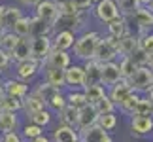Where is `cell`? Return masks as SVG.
Masks as SVG:
<instances>
[{"instance_id": "obj_1", "label": "cell", "mask_w": 153, "mask_h": 142, "mask_svg": "<svg viewBox=\"0 0 153 142\" xmlns=\"http://www.w3.org/2000/svg\"><path fill=\"white\" fill-rule=\"evenodd\" d=\"M100 36L102 34L98 31H83L81 34H76V42L72 46L74 57L78 59V61H81V63L87 61V59H93Z\"/></svg>"}, {"instance_id": "obj_2", "label": "cell", "mask_w": 153, "mask_h": 142, "mask_svg": "<svg viewBox=\"0 0 153 142\" xmlns=\"http://www.w3.org/2000/svg\"><path fill=\"white\" fill-rule=\"evenodd\" d=\"M125 21H127V25H128L131 31L136 28L138 36L144 34V32L153 31V11L148 8V6H138L132 13L125 15Z\"/></svg>"}, {"instance_id": "obj_3", "label": "cell", "mask_w": 153, "mask_h": 142, "mask_svg": "<svg viewBox=\"0 0 153 142\" xmlns=\"http://www.w3.org/2000/svg\"><path fill=\"white\" fill-rule=\"evenodd\" d=\"M117 40L119 38H114L110 36V34H106V36H100L97 44V49H95V55L93 59L98 63H110V61H115L117 57H119V47H117Z\"/></svg>"}, {"instance_id": "obj_4", "label": "cell", "mask_w": 153, "mask_h": 142, "mask_svg": "<svg viewBox=\"0 0 153 142\" xmlns=\"http://www.w3.org/2000/svg\"><path fill=\"white\" fill-rule=\"evenodd\" d=\"M127 81H128L132 91H136L140 95L148 93L153 87V68H149L148 64L146 67H136V70L132 72V76Z\"/></svg>"}, {"instance_id": "obj_5", "label": "cell", "mask_w": 153, "mask_h": 142, "mask_svg": "<svg viewBox=\"0 0 153 142\" xmlns=\"http://www.w3.org/2000/svg\"><path fill=\"white\" fill-rule=\"evenodd\" d=\"M34 17L45 23L49 28L55 27V21L59 17V6L55 4V0H40L34 6Z\"/></svg>"}, {"instance_id": "obj_6", "label": "cell", "mask_w": 153, "mask_h": 142, "mask_svg": "<svg viewBox=\"0 0 153 142\" xmlns=\"http://www.w3.org/2000/svg\"><path fill=\"white\" fill-rule=\"evenodd\" d=\"M93 15H95V19L98 23H110V21H114L115 17H119V8H117V2L115 0H100V2H97V4H93Z\"/></svg>"}, {"instance_id": "obj_7", "label": "cell", "mask_w": 153, "mask_h": 142, "mask_svg": "<svg viewBox=\"0 0 153 142\" xmlns=\"http://www.w3.org/2000/svg\"><path fill=\"white\" fill-rule=\"evenodd\" d=\"M42 72V63L36 61V59H27V61H21V63H15V76L17 80L21 81H32L36 76Z\"/></svg>"}, {"instance_id": "obj_8", "label": "cell", "mask_w": 153, "mask_h": 142, "mask_svg": "<svg viewBox=\"0 0 153 142\" xmlns=\"http://www.w3.org/2000/svg\"><path fill=\"white\" fill-rule=\"evenodd\" d=\"M85 25H87V13L59 15L53 31H55V28H68V31H72V32H78V31H85Z\"/></svg>"}, {"instance_id": "obj_9", "label": "cell", "mask_w": 153, "mask_h": 142, "mask_svg": "<svg viewBox=\"0 0 153 142\" xmlns=\"http://www.w3.org/2000/svg\"><path fill=\"white\" fill-rule=\"evenodd\" d=\"M64 85L70 89H83L85 87V72H83V64H76L70 63L64 68Z\"/></svg>"}, {"instance_id": "obj_10", "label": "cell", "mask_w": 153, "mask_h": 142, "mask_svg": "<svg viewBox=\"0 0 153 142\" xmlns=\"http://www.w3.org/2000/svg\"><path fill=\"white\" fill-rule=\"evenodd\" d=\"M30 57L42 63L48 53L51 51V34H40V36H30Z\"/></svg>"}, {"instance_id": "obj_11", "label": "cell", "mask_w": 153, "mask_h": 142, "mask_svg": "<svg viewBox=\"0 0 153 142\" xmlns=\"http://www.w3.org/2000/svg\"><path fill=\"white\" fill-rule=\"evenodd\" d=\"M76 42V32L68 31V28H55L51 32V46L53 49H62V51H70Z\"/></svg>"}, {"instance_id": "obj_12", "label": "cell", "mask_w": 153, "mask_h": 142, "mask_svg": "<svg viewBox=\"0 0 153 142\" xmlns=\"http://www.w3.org/2000/svg\"><path fill=\"white\" fill-rule=\"evenodd\" d=\"M97 120H98V112L93 104H85L78 108V121H76V129L78 131H83L87 127H93L97 125Z\"/></svg>"}, {"instance_id": "obj_13", "label": "cell", "mask_w": 153, "mask_h": 142, "mask_svg": "<svg viewBox=\"0 0 153 142\" xmlns=\"http://www.w3.org/2000/svg\"><path fill=\"white\" fill-rule=\"evenodd\" d=\"M121 80V72H119V63L110 61V63H102L100 64V84L104 87H111L114 84Z\"/></svg>"}, {"instance_id": "obj_14", "label": "cell", "mask_w": 153, "mask_h": 142, "mask_svg": "<svg viewBox=\"0 0 153 142\" xmlns=\"http://www.w3.org/2000/svg\"><path fill=\"white\" fill-rule=\"evenodd\" d=\"M131 133L138 138L153 133V116H131Z\"/></svg>"}, {"instance_id": "obj_15", "label": "cell", "mask_w": 153, "mask_h": 142, "mask_svg": "<svg viewBox=\"0 0 153 142\" xmlns=\"http://www.w3.org/2000/svg\"><path fill=\"white\" fill-rule=\"evenodd\" d=\"M72 63V55L68 51H62V49H53L48 53V57L42 61V67H53V68H66L68 64Z\"/></svg>"}, {"instance_id": "obj_16", "label": "cell", "mask_w": 153, "mask_h": 142, "mask_svg": "<svg viewBox=\"0 0 153 142\" xmlns=\"http://www.w3.org/2000/svg\"><path fill=\"white\" fill-rule=\"evenodd\" d=\"M78 135H79V142H114V138L110 137V133L104 131L98 125H93V127L83 129V131H78Z\"/></svg>"}, {"instance_id": "obj_17", "label": "cell", "mask_w": 153, "mask_h": 142, "mask_svg": "<svg viewBox=\"0 0 153 142\" xmlns=\"http://www.w3.org/2000/svg\"><path fill=\"white\" fill-rule=\"evenodd\" d=\"M42 72H44V81L49 84L53 89H59L62 91L64 87V70L62 68H53V67H42Z\"/></svg>"}, {"instance_id": "obj_18", "label": "cell", "mask_w": 153, "mask_h": 142, "mask_svg": "<svg viewBox=\"0 0 153 142\" xmlns=\"http://www.w3.org/2000/svg\"><path fill=\"white\" fill-rule=\"evenodd\" d=\"M49 140L51 142H79V135H78V129L61 123V125L55 127V131L51 133Z\"/></svg>"}, {"instance_id": "obj_19", "label": "cell", "mask_w": 153, "mask_h": 142, "mask_svg": "<svg viewBox=\"0 0 153 142\" xmlns=\"http://www.w3.org/2000/svg\"><path fill=\"white\" fill-rule=\"evenodd\" d=\"M117 47H119V57H128L138 47V34L128 31L127 34H123V36L117 40Z\"/></svg>"}, {"instance_id": "obj_20", "label": "cell", "mask_w": 153, "mask_h": 142, "mask_svg": "<svg viewBox=\"0 0 153 142\" xmlns=\"http://www.w3.org/2000/svg\"><path fill=\"white\" fill-rule=\"evenodd\" d=\"M131 91H132V89H131V85H128V81L121 78L119 81H117V84H114V85L110 87V93H106V95L110 97V100H111V102H114L115 106H119V104H121V100L125 99Z\"/></svg>"}, {"instance_id": "obj_21", "label": "cell", "mask_w": 153, "mask_h": 142, "mask_svg": "<svg viewBox=\"0 0 153 142\" xmlns=\"http://www.w3.org/2000/svg\"><path fill=\"white\" fill-rule=\"evenodd\" d=\"M25 15L21 10V6H13V4H8L4 8V21H2V31H11L13 25L21 17Z\"/></svg>"}, {"instance_id": "obj_22", "label": "cell", "mask_w": 153, "mask_h": 142, "mask_svg": "<svg viewBox=\"0 0 153 142\" xmlns=\"http://www.w3.org/2000/svg\"><path fill=\"white\" fill-rule=\"evenodd\" d=\"M83 72H85V85L100 84V63L95 59L83 61Z\"/></svg>"}, {"instance_id": "obj_23", "label": "cell", "mask_w": 153, "mask_h": 142, "mask_svg": "<svg viewBox=\"0 0 153 142\" xmlns=\"http://www.w3.org/2000/svg\"><path fill=\"white\" fill-rule=\"evenodd\" d=\"M2 85H4V93L15 99H23L28 93V84L21 80H6L2 81Z\"/></svg>"}, {"instance_id": "obj_24", "label": "cell", "mask_w": 153, "mask_h": 142, "mask_svg": "<svg viewBox=\"0 0 153 142\" xmlns=\"http://www.w3.org/2000/svg\"><path fill=\"white\" fill-rule=\"evenodd\" d=\"M10 57H11V63H21V61L30 59V40L21 38L19 44L10 51Z\"/></svg>"}, {"instance_id": "obj_25", "label": "cell", "mask_w": 153, "mask_h": 142, "mask_svg": "<svg viewBox=\"0 0 153 142\" xmlns=\"http://www.w3.org/2000/svg\"><path fill=\"white\" fill-rule=\"evenodd\" d=\"M21 102H23V110H25L27 116L28 114H34V112H38V110H42V108H45V102L34 91H28L25 97L21 99Z\"/></svg>"}, {"instance_id": "obj_26", "label": "cell", "mask_w": 153, "mask_h": 142, "mask_svg": "<svg viewBox=\"0 0 153 142\" xmlns=\"http://www.w3.org/2000/svg\"><path fill=\"white\" fill-rule=\"evenodd\" d=\"M106 28H108V32H106V34H110V36H114V38H121L123 34H127L128 31H131L123 15L115 17V19L110 21V23H106Z\"/></svg>"}, {"instance_id": "obj_27", "label": "cell", "mask_w": 153, "mask_h": 142, "mask_svg": "<svg viewBox=\"0 0 153 142\" xmlns=\"http://www.w3.org/2000/svg\"><path fill=\"white\" fill-rule=\"evenodd\" d=\"M57 114H59V121H61L62 125H68V127H74L76 129V121H78V108H74V106H70V104H64Z\"/></svg>"}, {"instance_id": "obj_28", "label": "cell", "mask_w": 153, "mask_h": 142, "mask_svg": "<svg viewBox=\"0 0 153 142\" xmlns=\"http://www.w3.org/2000/svg\"><path fill=\"white\" fill-rule=\"evenodd\" d=\"M11 32H15L19 38H30V32H32V15H23L21 19L13 25Z\"/></svg>"}, {"instance_id": "obj_29", "label": "cell", "mask_w": 153, "mask_h": 142, "mask_svg": "<svg viewBox=\"0 0 153 142\" xmlns=\"http://www.w3.org/2000/svg\"><path fill=\"white\" fill-rule=\"evenodd\" d=\"M17 125H19L17 112H0V133L15 131Z\"/></svg>"}, {"instance_id": "obj_30", "label": "cell", "mask_w": 153, "mask_h": 142, "mask_svg": "<svg viewBox=\"0 0 153 142\" xmlns=\"http://www.w3.org/2000/svg\"><path fill=\"white\" fill-rule=\"evenodd\" d=\"M81 91H83L87 102H89V104H95L97 100L102 97V95H106V87L102 84H93V85H85Z\"/></svg>"}, {"instance_id": "obj_31", "label": "cell", "mask_w": 153, "mask_h": 142, "mask_svg": "<svg viewBox=\"0 0 153 142\" xmlns=\"http://www.w3.org/2000/svg\"><path fill=\"white\" fill-rule=\"evenodd\" d=\"M19 36H17L15 32H11V31H2L0 32V49H4V51H11L13 47L19 44Z\"/></svg>"}, {"instance_id": "obj_32", "label": "cell", "mask_w": 153, "mask_h": 142, "mask_svg": "<svg viewBox=\"0 0 153 142\" xmlns=\"http://www.w3.org/2000/svg\"><path fill=\"white\" fill-rule=\"evenodd\" d=\"M28 121L34 123V125H40V127H48L49 123H51V112L48 108H42V110H38V112H34V114H28Z\"/></svg>"}, {"instance_id": "obj_33", "label": "cell", "mask_w": 153, "mask_h": 142, "mask_svg": "<svg viewBox=\"0 0 153 142\" xmlns=\"http://www.w3.org/2000/svg\"><path fill=\"white\" fill-rule=\"evenodd\" d=\"M97 125H98V127H102L104 131L111 133V131H114V129L117 127V116H115V112H106V114H98Z\"/></svg>"}, {"instance_id": "obj_34", "label": "cell", "mask_w": 153, "mask_h": 142, "mask_svg": "<svg viewBox=\"0 0 153 142\" xmlns=\"http://www.w3.org/2000/svg\"><path fill=\"white\" fill-rule=\"evenodd\" d=\"M19 110H23L21 99L10 97V95H4L0 99V112H19Z\"/></svg>"}, {"instance_id": "obj_35", "label": "cell", "mask_w": 153, "mask_h": 142, "mask_svg": "<svg viewBox=\"0 0 153 142\" xmlns=\"http://www.w3.org/2000/svg\"><path fill=\"white\" fill-rule=\"evenodd\" d=\"M140 97H142L140 93H136V91H131V93H128L125 99L121 100V104H119V110L123 112V114H128V116H131V114H132V110H134V106H136V102L140 100Z\"/></svg>"}, {"instance_id": "obj_36", "label": "cell", "mask_w": 153, "mask_h": 142, "mask_svg": "<svg viewBox=\"0 0 153 142\" xmlns=\"http://www.w3.org/2000/svg\"><path fill=\"white\" fill-rule=\"evenodd\" d=\"M66 97V104L70 106H74V108H81V106H85V104H89L87 102V99H85V95L81 89H72L68 95H64Z\"/></svg>"}, {"instance_id": "obj_37", "label": "cell", "mask_w": 153, "mask_h": 142, "mask_svg": "<svg viewBox=\"0 0 153 142\" xmlns=\"http://www.w3.org/2000/svg\"><path fill=\"white\" fill-rule=\"evenodd\" d=\"M45 104L49 106V108L53 110V112H59L62 108L64 104H66V97L62 95V91H59V89H55L49 97H48V100H45Z\"/></svg>"}, {"instance_id": "obj_38", "label": "cell", "mask_w": 153, "mask_h": 142, "mask_svg": "<svg viewBox=\"0 0 153 142\" xmlns=\"http://www.w3.org/2000/svg\"><path fill=\"white\" fill-rule=\"evenodd\" d=\"M131 116H153V104L148 100V97H140V100L136 102V106H134L132 114Z\"/></svg>"}, {"instance_id": "obj_39", "label": "cell", "mask_w": 153, "mask_h": 142, "mask_svg": "<svg viewBox=\"0 0 153 142\" xmlns=\"http://www.w3.org/2000/svg\"><path fill=\"white\" fill-rule=\"evenodd\" d=\"M136 70V64L131 61V57H121L119 61V72H121V78L123 80H128L132 76V72Z\"/></svg>"}, {"instance_id": "obj_40", "label": "cell", "mask_w": 153, "mask_h": 142, "mask_svg": "<svg viewBox=\"0 0 153 142\" xmlns=\"http://www.w3.org/2000/svg\"><path fill=\"white\" fill-rule=\"evenodd\" d=\"M93 106L97 108L98 114H106V112H115V108H117V106H115V104L110 100L108 95H102V97L98 99V100H97V102L93 104Z\"/></svg>"}, {"instance_id": "obj_41", "label": "cell", "mask_w": 153, "mask_h": 142, "mask_svg": "<svg viewBox=\"0 0 153 142\" xmlns=\"http://www.w3.org/2000/svg\"><path fill=\"white\" fill-rule=\"evenodd\" d=\"M138 46H140V49L146 51L148 55H151L153 53V32H144V34H140L138 36Z\"/></svg>"}, {"instance_id": "obj_42", "label": "cell", "mask_w": 153, "mask_h": 142, "mask_svg": "<svg viewBox=\"0 0 153 142\" xmlns=\"http://www.w3.org/2000/svg\"><path fill=\"white\" fill-rule=\"evenodd\" d=\"M117 2V8H119V13L125 17V15H128V13H132L134 10L138 8V0H115Z\"/></svg>"}, {"instance_id": "obj_43", "label": "cell", "mask_w": 153, "mask_h": 142, "mask_svg": "<svg viewBox=\"0 0 153 142\" xmlns=\"http://www.w3.org/2000/svg\"><path fill=\"white\" fill-rule=\"evenodd\" d=\"M53 28H49L45 23H42L40 19H36V17L32 15V32L30 36H40V34H51Z\"/></svg>"}, {"instance_id": "obj_44", "label": "cell", "mask_w": 153, "mask_h": 142, "mask_svg": "<svg viewBox=\"0 0 153 142\" xmlns=\"http://www.w3.org/2000/svg\"><path fill=\"white\" fill-rule=\"evenodd\" d=\"M40 135H44V127H40V125H34V123H27V125L23 127V137H25L27 140L36 138V137H40Z\"/></svg>"}, {"instance_id": "obj_45", "label": "cell", "mask_w": 153, "mask_h": 142, "mask_svg": "<svg viewBox=\"0 0 153 142\" xmlns=\"http://www.w3.org/2000/svg\"><path fill=\"white\" fill-rule=\"evenodd\" d=\"M128 57H131V61L136 64V67H146V64H148V59H149L148 53L140 49V46H138V47H136V49H134Z\"/></svg>"}, {"instance_id": "obj_46", "label": "cell", "mask_w": 153, "mask_h": 142, "mask_svg": "<svg viewBox=\"0 0 153 142\" xmlns=\"http://www.w3.org/2000/svg\"><path fill=\"white\" fill-rule=\"evenodd\" d=\"M32 91L36 93L38 97H40V99H42L44 102H45V100H48V97H49V95H51L53 91H55V89H53V87H51L49 84H45V81H40V84H38L36 87H34Z\"/></svg>"}, {"instance_id": "obj_47", "label": "cell", "mask_w": 153, "mask_h": 142, "mask_svg": "<svg viewBox=\"0 0 153 142\" xmlns=\"http://www.w3.org/2000/svg\"><path fill=\"white\" fill-rule=\"evenodd\" d=\"M70 4L74 6V10L78 13H89L91 8H93L91 0H70Z\"/></svg>"}, {"instance_id": "obj_48", "label": "cell", "mask_w": 153, "mask_h": 142, "mask_svg": "<svg viewBox=\"0 0 153 142\" xmlns=\"http://www.w3.org/2000/svg\"><path fill=\"white\" fill-rule=\"evenodd\" d=\"M10 64H11V57H10V53H8V51H4V49H0V72L8 70V68H10Z\"/></svg>"}, {"instance_id": "obj_49", "label": "cell", "mask_w": 153, "mask_h": 142, "mask_svg": "<svg viewBox=\"0 0 153 142\" xmlns=\"http://www.w3.org/2000/svg\"><path fill=\"white\" fill-rule=\"evenodd\" d=\"M0 142H23V138H21L15 131H10V133H2V138H0Z\"/></svg>"}, {"instance_id": "obj_50", "label": "cell", "mask_w": 153, "mask_h": 142, "mask_svg": "<svg viewBox=\"0 0 153 142\" xmlns=\"http://www.w3.org/2000/svg\"><path fill=\"white\" fill-rule=\"evenodd\" d=\"M17 2H19L23 8H34V6L40 2V0H17Z\"/></svg>"}, {"instance_id": "obj_51", "label": "cell", "mask_w": 153, "mask_h": 142, "mask_svg": "<svg viewBox=\"0 0 153 142\" xmlns=\"http://www.w3.org/2000/svg\"><path fill=\"white\" fill-rule=\"evenodd\" d=\"M28 142H51V140L45 137V135H40V137H36V138H30Z\"/></svg>"}, {"instance_id": "obj_52", "label": "cell", "mask_w": 153, "mask_h": 142, "mask_svg": "<svg viewBox=\"0 0 153 142\" xmlns=\"http://www.w3.org/2000/svg\"><path fill=\"white\" fill-rule=\"evenodd\" d=\"M4 8H6V4H0V32H2V21H4Z\"/></svg>"}, {"instance_id": "obj_53", "label": "cell", "mask_w": 153, "mask_h": 142, "mask_svg": "<svg viewBox=\"0 0 153 142\" xmlns=\"http://www.w3.org/2000/svg\"><path fill=\"white\" fill-rule=\"evenodd\" d=\"M146 95H148V100H149V102L153 104V87H151V89H149L148 93H146Z\"/></svg>"}, {"instance_id": "obj_54", "label": "cell", "mask_w": 153, "mask_h": 142, "mask_svg": "<svg viewBox=\"0 0 153 142\" xmlns=\"http://www.w3.org/2000/svg\"><path fill=\"white\" fill-rule=\"evenodd\" d=\"M148 67H149V68H153V53H151L149 59H148Z\"/></svg>"}, {"instance_id": "obj_55", "label": "cell", "mask_w": 153, "mask_h": 142, "mask_svg": "<svg viewBox=\"0 0 153 142\" xmlns=\"http://www.w3.org/2000/svg\"><path fill=\"white\" fill-rule=\"evenodd\" d=\"M4 95H6V93H4V85H2V81H0V99H2Z\"/></svg>"}, {"instance_id": "obj_56", "label": "cell", "mask_w": 153, "mask_h": 142, "mask_svg": "<svg viewBox=\"0 0 153 142\" xmlns=\"http://www.w3.org/2000/svg\"><path fill=\"white\" fill-rule=\"evenodd\" d=\"M138 4H140V6H148L149 0H138Z\"/></svg>"}, {"instance_id": "obj_57", "label": "cell", "mask_w": 153, "mask_h": 142, "mask_svg": "<svg viewBox=\"0 0 153 142\" xmlns=\"http://www.w3.org/2000/svg\"><path fill=\"white\" fill-rule=\"evenodd\" d=\"M64 2H68V0H55V4H57V6H61V4H64Z\"/></svg>"}, {"instance_id": "obj_58", "label": "cell", "mask_w": 153, "mask_h": 142, "mask_svg": "<svg viewBox=\"0 0 153 142\" xmlns=\"http://www.w3.org/2000/svg\"><path fill=\"white\" fill-rule=\"evenodd\" d=\"M148 8H149V10L153 11V0H149V4H148Z\"/></svg>"}, {"instance_id": "obj_59", "label": "cell", "mask_w": 153, "mask_h": 142, "mask_svg": "<svg viewBox=\"0 0 153 142\" xmlns=\"http://www.w3.org/2000/svg\"><path fill=\"white\" fill-rule=\"evenodd\" d=\"M97 2H100V0H91V4H97Z\"/></svg>"}]
</instances>
